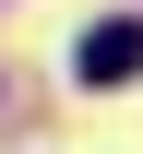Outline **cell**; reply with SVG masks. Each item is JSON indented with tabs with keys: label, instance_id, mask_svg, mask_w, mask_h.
Wrapping results in <instances>:
<instances>
[{
	"label": "cell",
	"instance_id": "1",
	"mask_svg": "<svg viewBox=\"0 0 143 154\" xmlns=\"http://www.w3.org/2000/svg\"><path fill=\"white\" fill-rule=\"evenodd\" d=\"M72 71H83V83H131V71H143V24H96V36L72 48Z\"/></svg>",
	"mask_w": 143,
	"mask_h": 154
}]
</instances>
